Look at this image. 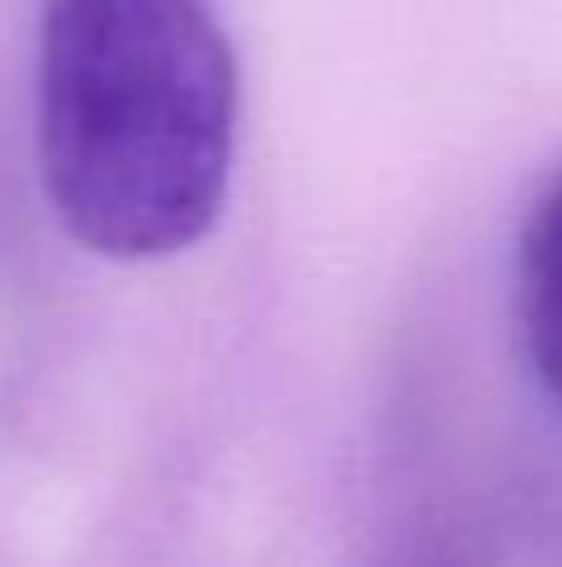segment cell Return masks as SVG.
Instances as JSON below:
<instances>
[{"mask_svg": "<svg viewBox=\"0 0 562 567\" xmlns=\"http://www.w3.org/2000/svg\"><path fill=\"white\" fill-rule=\"evenodd\" d=\"M518 309H523V339L543 389L562 409V175L538 199L523 229L518 255Z\"/></svg>", "mask_w": 562, "mask_h": 567, "instance_id": "2", "label": "cell"}, {"mask_svg": "<svg viewBox=\"0 0 562 567\" xmlns=\"http://www.w3.org/2000/svg\"><path fill=\"white\" fill-rule=\"evenodd\" d=\"M239 70L215 10L70 0L40 20V179L70 239L165 259L219 225Z\"/></svg>", "mask_w": 562, "mask_h": 567, "instance_id": "1", "label": "cell"}]
</instances>
